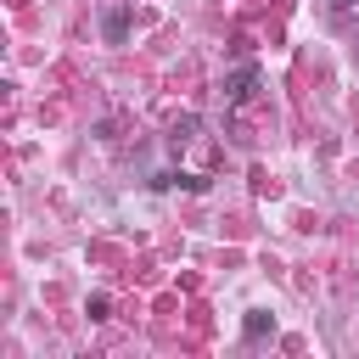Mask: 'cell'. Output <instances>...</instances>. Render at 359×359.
<instances>
[{"instance_id": "obj_1", "label": "cell", "mask_w": 359, "mask_h": 359, "mask_svg": "<svg viewBox=\"0 0 359 359\" xmlns=\"http://www.w3.org/2000/svg\"><path fill=\"white\" fill-rule=\"evenodd\" d=\"M252 84H258V73H252V67H241V73H236L224 90H230V101H247V95H252Z\"/></svg>"}]
</instances>
